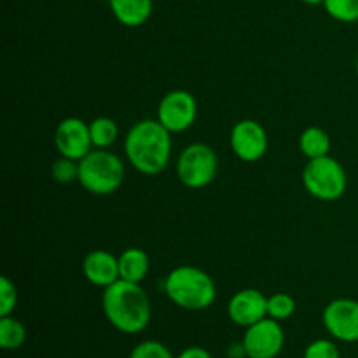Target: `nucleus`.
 Listing matches in <instances>:
<instances>
[{"label": "nucleus", "instance_id": "ddd939ff", "mask_svg": "<svg viewBox=\"0 0 358 358\" xmlns=\"http://www.w3.org/2000/svg\"><path fill=\"white\" fill-rule=\"evenodd\" d=\"M83 273L90 283L107 289L108 285L121 278L119 276V257L107 250L90 252L83 261Z\"/></svg>", "mask_w": 358, "mask_h": 358}, {"label": "nucleus", "instance_id": "1a4fd4ad", "mask_svg": "<svg viewBox=\"0 0 358 358\" xmlns=\"http://www.w3.org/2000/svg\"><path fill=\"white\" fill-rule=\"evenodd\" d=\"M322 322L336 341L358 343V301L350 297L331 301L322 313Z\"/></svg>", "mask_w": 358, "mask_h": 358}, {"label": "nucleus", "instance_id": "dca6fc26", "mask_svg": "<svg viewBox=\"0 0 358 358\" xmlns=\"http://www.w3.org/2000/svg\"><path fill=\"white\" fill-rule=\"evenodd\" d=\"M299 149L308 159L329 156V152H331V136L325 129L311 126V128H306L301 133Z\"/></svg>", "mask_w": 358, "mask_h": 358}, {"label": "nucleus", "instance_id": "393cba45", "mask_svg": "<svg viewBox=\"0 0 358 358\" xmlns=\"http://www.w3.org/2000/svg\"><path fill=\"white\" fill-rule=\"evenodd\" d=\"M175 358H212L208 350L201 348V346H189V348L182 350Z\"/></svg>", "mask_w": 358, "mask_h": 358}, {"label": "nucleus", "instance_id": "9d476101", "mask_svg": "<svg viewBox=\"0 0 358 358\" xmlns=\"http://www.w3.org/2000/svg\"><path fill=\"white\" fill-rule=\"evenodd\" d=\"M231 149L245 163H255L268 150V133L261 122L243 119L231 129Z\"/></svg>", "mask_w": 358, "mask_h": 358}, {"label": "nucleus", "instance_id": "4be33fe9", "mask_svg": "<svg viewBox=\"0 0 358 358\" xmlns=\"http://www.w3.org/2000/svg\"><path fill=\"white\" fill-rule=\"evenodd\" d=\"M129 358H175L173 353L168 350V346H164L163 343L154 341V339H149V341H142L131 350L129 353Z\"/></svg>", "mask_w": 358, "mask_h": 358}, {"label": "nucleus", "instance_id": "412c9836", "mask_svg": "<svg viewBox=\"0 0 358 358\" xmlns=\"http://www.w3.org/2000/svg\"><path fill=\"white\" fill-rule=\"evenodd\" d=\"M51 175L59 184H69V182L77 180V177H79V161L62 156L51 164Z\"/></svg>", "mask_w": 358, "mask_h": 358}, {"label": "nucleus", "instance_id": "20e7f679", "mask_svg": "<svg viewBox=\"0 0 358 358\" xmlns=\"http://www.w3.org/2000/svg\"><path fill=\"white\" fill-rule=\"evenodd\" d=\"M126 177L124 163L107 149L91 150L79 161L77 182L94 196H108L117 191Z\"/></svg>", "mask_w": 358, "mask_h": 358}, {"label": "nucleus", "instance_id": "f03ea898", "mask_svg": "<svg viewBox=\"0 0 358 358\" xmlns=\"http://www.w3.org/2000/svg\"><path fill=\"white\" fill-rule=\"evenodd\" d=\"M128 163L143 175H157L171 157V133L154 119H143L129 128L124 140Z\"/></svg>", "mask_w": 358, "mask_h": 358}, {"label": "nucleus", "instance_id": "4468645a", "mask_svg": "<svg viewBox=\"0 0 358 358\" xmlns=\"http://www.w3.org/2000/svg\"><path fill=\"white\" fill-rule=\"evenodd\" d=\"M112 14L128 28L142 27L154 10V0H108Z\"/></svg>", "mask_w": 358, "mask_h": 358}, {"label": "nucleus", "instance_id": "423d86ee", "mask_svg": "<svg viewBox=\"0 0 358 358\" xmlns=\"http://www.w3.org/2000/svg\"><path fill=\"white\" fill-rule=\"evenodd\" d=\"M219 168L215 150L206 143H191L177 161L178 180L189 189H203L212 184Z\"/></svg>", "mask_w": 358, "mask_h": 358}, {"label": "nucleus", "instance_id": "5701e85b", "mask_svg": "<svg viewBox=\"0 0 358 358\" xmlns=\"http://www.w3.org/2000/svg\"><path fill=\"white\" fill-rule=\"evenodd\" d=\"M17 304L16 285L7 276L0 280V317H9Z\"/></svg>", "mask_w": 358, "mask_h": 358}, {"label": "nucleus", "instance_id": "f3484780", "mask_svg": "<svg viewBox=\"0 0 358 358\" xmlns=\"http://www.w3.org/2000/svg\"><path fill=\"white\" fill-rule=\"evenodd\" d=\"M27 341V329L20 320L9 317H0V346L2 350H17Z\"/></svg>", "mask_w": 358, "mask_h": 358}, {"label": "nucleus", "instance_id": "a211bd4d", "mask_svg": "<svg viewBox=\"0 0 358 358\" xmlns=\"http://www.w3.org/2000/svg\"><path fill=\"white\" fill-rule=\"evenodd\" d=\"M91 140L96 149H107L117 140L119 128L110 117H96L90 122Z\"/></svg>", "mask_w": 358, "mask_h": 358}, {"label": "nucleus", "instance_id": "a878e982", "mask_svg": "<svg viewBox=\"0 0 358 358\" xmlns=\"http://www.w3.org/2000/svg\"><path fill=\"white\" fill-rule=\"evenodd\" d=\"M301 2L308 3V6H318V3H324V0H301Z\"/></svg>", "mask_w": 358, "mask_h": 358}, {"label": "nucleus", "instance_id": "6e6552de", "mask_svg": "<svg viewBox=\"0 0 358 358\" xmlns=\"http://www.w3.org/2000/svg\"><path fill=\"white\" fill-rule=\"evenodd\" d=\"M198 117V103L189 91L173 90L164 94L157 107V121L170 133L191 128Z\"/></svg>", "mask_w": 358, "mask_h": 358}, {"label": "nucleus", "instance_id": "7ed1b4c3", "mask_svg": "<svg viewBox=\"0 0 358 358\" xmlns=\"http://www.w3.org/2000/svg\"><path fill=\"white\" fill-rule=\"evenodd\" d=\"M164 294L175 306L187 311H201L217 299L212 276L196 266H178L164 278Z\"/></svg>", "mask_w": 358, "mask_h": 358}, {"label": "nucleus", "instance_id": "6ab92c4d", "mask_svg": "<svg viewBox=\"0 0 358 358\" xmlns=\"http://www.w3.org/2000/svg\"><path fill=\"white\" fill-rule=\"evenodd\" d=\"M329 16L341 23L358 21V0H324Z\"/></svg>", "mask_w": 358, "mask_h": 358}, {"label": "nucleus", "instance_id": "9b49d317", "mask_svg": "<svg viewBox=\"0 0 358 358\" xmlns=\"http://www.w3.org/2000/svg\"><path fill=\"white\" fill-rule=\"evenodd\" d=\"M55 145L59 156L69 159L80 161L86 154L91 152L93 140H91L90 124L79 117H66L56 126Z\"/></svg>", "mask_w": 358, "mask_h": 358}, {"label": "nucleus", "instance_id": "b1692460", "mask_svg": "<svg viewBox=\"0 0 358 358\" xmlns=\"http://www.w3.org/2000/svg\"><path fill=\"white\" fill-rule=\"evenodd\" d=\"M303 358H341V353L331 339H315L306 346Z\"/></svg>", "mask_w": 358, "mask_h": 358}, {"label": "nucleus", "instance_id": "f8f14e48", "mask_svg": "<svg viewBox=\"0 0 358 358\" xmlns=\"http://www.w3.org/2000/svg\"><path fill=\"white\" fill-rule=\"evenodd\" d=\"M227 315L233 324L250 327L268 317V297L257 289L240 290L227 303Z\"/></svg>", "mask_w": 358, "mask_h": 358}, {"label": "nucleus", "instance_id": "39448f33", "mask_svg": "<svg viewBox=\"0 0 358 358\" xmlns=\"http://www.w3.org/2000/svg\"><path fill=\"white\" fill-rule=\"evenodd\" d=\"M303 184L313 198L322 201H336L348 187V177L338 159L331 156L310 159L303 170Z\"/></svg>", "mask_w": 358, "mask_h": 358}, {"label": "nucleus", "instance_id": "bb28decb", "mask_svg": "<svg viewBox=\"0 0 358 358\" xmlns=\"http://www.w3.org/2000/svg\"><path fill=\"white\" fill-rule=\"evenodd\" d=\"M357 73H358V58H357Z\"/></svg>", "mask_w": 358, "mask_h": 358}, {"label": "nucleus", "instance_id": "2eb2a0df", "mask_svg": "<svg viewBox=\"0 0 358 358\" xmlns=\"http://www.w3.org/2000/svg\"><path fill=\"white\" fill-rule=\"evenodd\" d=\"M150 262L149 255L140 248H126L119 255V276L121 280L133 283H142L149 273Z\"/></svg>", "mask_w": 358, "mask_h": 358}, {"label": "nucleus", "instance_id": "f257e3e1", "mask_svg": "<svg viewBox=\"0 0 358 358\" xmlns=\"http://www.w3.org/2000/svg\"><path fill=\"white\" fill-rule=\"evenodd\" d=\"M101 308L108 324L122 334L145 331L152 318V306L145 290L140 283L121 278L103 290Z\"/></svg>", "mask_w": 358, "mask_h": 358}, {"label": "nucleus", "instance_id": "0eeeda50", "mask_svg": "<svg viewBox=\"0 0 358 358\" xmlns=\"http://www.w3.org/2000/svg\"><path fill=\"white\" fill-rule=\"evenodd\" d=\"M241 345L247 358H276L285 345V332L278 320L266 317L245 329Z\"/></svg>", "mask_w": 358, "mask_h": 358}, {"label": "nucleus", "instance_id": "aec40b11", "mask_svg": "<svg viewBox=\"0 0 358 358\" xmlns=\"http://www.w3.org/2000/svg\"><path fill=\"white\" fill-rule=\"evenodd\" d=\"M296 313V301L290 294L280 292L268 297V317L273 320H289Z\"/></svg>", "mask_w": 358, "mask_h": 358}]
</instances>
